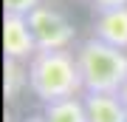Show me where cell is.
I'll return each instance as SVG.
<instances>
[{
    "label": "cell",
    "mask_w": 127,
    "mask_h": 122,
    "mask_svg": "<svg viewBox=\"0 0 127 122\" xmlns=\"http://www.w3.org/2000/svg\"><path fill=\"white\" fill-rule=\"evenodd\" d=\"M28 26H31L40 48H68V45L76 40L73 23L59 9L45 6V3H40L31 14H28Z\"/></svg>",
    "instance_id": "obj_3"
},
{
    "label": "cell",
    "mask_w": 127,
    "mask_h": 122,
    "mask_svg": "<svg viewBox=\"0 0 127 122\" xmlns=\"http://www.w3.org/2000/svg\"><path fill=\"white\" fill-rule=\"evenodd\" d=\"M48 122H91L85 108V97H68V100H57V102H45L42 108Z\"/></svg>",
    "instance_id": "obj_7"
},
{
    "label": "cell",
    "mask_w": 127,
    "mask_h": 122,
    "mask_svg": "<svg viewBox=\"0 0 127 122\" xmlns=\"http://www.w3.org/2000/svg\"><path fill=\"white\" fill-rule=\"evenodd\" d=\"M93 11H110V9H122L127 6V0H88Z\"/></svg>",
    "instance_id": "obj_10"
},
{
    "label": "cell",
    "mask_w": 127,
    "mask_h": 122,
    "mask_svg": "<svg viewBox=\"0 0 127 122\" xmlns=\"http://www.w3.org/2000/svg\"><path fill=\"white\" fill-rule=\"evenodd\" d=\"M26 122H48V119H45V114H34V117H28Z\"/></svg>",
    "instance_id": "obj_12"
},
{
    "label": "cell",
    "mask_w": 127,
    "mask_h": 122,
    "mask_svg": "<svg viewBox=\"0 0 127 122\" xmlns=\"http://www.w3.org/2000/svg\"><path fill=\"white\" fill-rule=\"evenodd\" d=\"M28 88L42 105L85 91L76 54H71L68 48H40L28 60Z\"/></svg>",
    "instance_id": "obj_1"
},
{
    "label": "cell",
    "mask_w": 127,
    "mask_h": 122,
    "mask_svg": "<svg viewBox=\"0 0 127 122\" xmlns=\"http://www.w3.org/2000/svg\"><path fill=\"white\" fill-rule=\"evenodd\" d=\"M91 122H127V108L119 94H85Z\"/></svg>",
    "instance_id": "obj_6"
},
{
    "label": "cell",
    "mask_w": 127,
    "mask_h": 122,
    "mask_svg": "<svg viewBox=\"0 0 127 122\" xmlns=\"http://www.w3.org/2000/svg\"><path fill=\"white\" fill-rule=\"evenodd\" d=\"M119 100H122V102H124V108H127V82L119 88Z\"/></svg>",
    "instance_id": "obj_11"
},
{
    "label": "cell",
    "mask_w": 127,
    "mask_h": 122,
    "mask_svg": "<svg viewBox=\"0 0 127 122\" xmlns=\"http://www.w3.org/2000/svg\"><path fill=\"white\" fill-rule=\"evenodd\" d=\"M42 0H3V14H23L28 17Z\"/></svg>",
    "instance_id": "obj_9"
},
{
    "label": "cell",
    "mask_w": 127,
    "mask_h": 122,
    "mask_svg": "<svg viewBox=\"0 0 127 122\" xmlns=\"http://www.w3.org/2000/svg\"><path fill=\"white\" fill-rule=\"evenodd\" d=\"M76 65L85 94H119L127 82V51L91 37L76 45Z\"/></svg>",
    "instance_id": "obj_2"
},
{
    "label": "cell",
    "mask_w": 127,
    "mask_h": 122,
    "mask_svg": "<svg viewBox=\"0 0 127 122\" xmlns=\"http://www.w3.org/2000/svg\"><path fill=\"white\" fill-rule=\"evenodd\" d=\"M23 88H28V65L23 60H14V57H6L3 60V94L6 100H17L23 94Z\"/></svg>",
    "instance_id": "obj_8"
},
{
    "label": "cell",
    "mask_w": 127,
    "mask_h": 122,
    "mask_svg": "<svg viewBox=\"0 0 127 122\" xmlns=\"http://www.w3.org/2000/svg\"><path fill=\"white\" fill-rule=\"evenodd\" d=\"M37 51H40V45H37L31 26H28V17H23V14H3V54L28 63Z\"/></svg>",
    "instance_id": "obj_4"
},
{
    "label": "cell",
    "mask_w": 127,
    "mask_h": 122,
    "mask_svg": "<svg viewBox=\"0 0 127 122\" xmlns=\"http://www.w3.org/2000/svg\"><path fill=\"white\" fill-rule=\"evenodd\" d=\"M91 28H93V37L127 51V6L110 9V11H96Z\"/></svg>",
    "instance_id": "obj_5"
}]
</instances>
